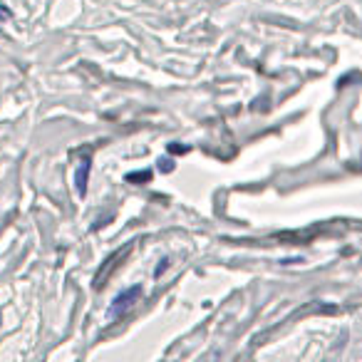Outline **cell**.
<instances>
[{"mask_svg":"<svg viewBox=\"0 0 362 362\" xmlns=\"http://www.w3.org/2000/svg\"><path fill=\"white\" fill-rule=\"evenodd\" d=\"M141 296V286H134V288H129V291H124V293H119V296L112 300V305H110V320H115V317H119V315H124L127 310H129L132 305L136 303V298Z\"/></svg>","mask_w":362,"mask_h":362,"instance_id":"1","label":"cell"},{"mask_svg":"<svg viewBox=\"0 0 362 362\" xmlns=\"http://www.w3.org/2000/svg\"><path fill=\"white\" fill-rule=\"evenodd\" d=\"M169 151H171V154H179V151H187V146H176V144H171V146H169Z\"/></svg>","mask_w":362,"mask_h":362,"instance_id":"5","label":"cell"},{"mask_svg":"<svg viewBox=\"0 0 362 362\" xmlns=\"http://www.w3.org/2000/svg\"><path fill=\"white\" fill-rule=\"evenodd\" d=\"M127 181L129 184H149L151 171H132V174H127Z\"/></svg>","mask_w":362,"mask_h":362,"instance_id":"3","label":"cell"},{"mask_svg":"<svg viewBox=\"0 0 362 362\" xmlns=\"http://www.w3.org/2000/svg\"><path fill=\"white\" fill-rule=\"evenodd\" d=\"M166 263H169V261H166V258H164V261H159V266H156L154 276H161V271H166Z\"/></svg>","mask_w":362,"mask_h":362,"instance_id":"4","label":"cell"},{"mask_svg":"<svg viewBox=\"0 0 362 362\" xmlns=\"http://www.w3.org/2000/svg\"><path fill=\"white\" fill-rule=\"evenodd\" d=\"M90 154H85V159H82V166L77 169V194L80 197H87V181H90Z\"/></svg>","mask_w":362,"mask_h":362,"instance_id":"2","label":"cell"}]
</instances>
